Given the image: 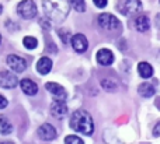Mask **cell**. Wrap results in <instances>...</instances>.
I'll use <instances>...</instances> for the list:
<instances>
[{"label":"cell","instance_id":"cell-26","mask_svg":"<svg viewBox=\"0 0 160 144\" xmlns=\"http://www.w3.org/2000/svg\"><path fill=\"white\" fill-rule=\"evenodd\" d=\"M155 24H156V27L160 30V14H158L156 16V18H155Z\"/></svg>","mask_w":160,"mask_h":144},{"label":"cell","instance_id":"cell-4","mask_svg":"<svg viewBox=\"0 0 160 144\" xmlns=\"http://www.w3.org/2000/svg\"><path fill=\"white\" fill-rule=\"evenodd\" d=\"M97 21H98L100 27L107 31H119L121 30V24H119L118 18H117L115 16H112V14H108V13L100 14Z\"/></svg>","mask_w":160,"mask_h":144},{"label":"cell","instance_id":"cell-14","mask_svg":"<svg viewBox=\"0 0 160 144\" xmlns=\"http://www.w3.org/2000/svg\"><path fill=\"white\" fill-rule=\"evenodd\" d=\"M52 70V60L47 56L41 58L38 62H37V72L39 74H48V73Z\"/></svg>","mask_w":160,"mask_h":144},{"label":"cell","instance_id":"cell-21","mask_svg":"<svg viewBox=\"0 0 160 144\" xmlns=\"http://www.w3.org/2000/svg\"><path fill=\"white\" fill-rule=\"evenodd\" d=\"M65 143L66 144H83V140L78 136H68V137H65Z\"/></svg>","mask_w":160,"mask_h":144},{"label":"cell","instance_id":"cell-20","mask_svg":"<svg viewBox=\"0 0 160 144\" xmlns=\"http://www.w3.org/2000/svg\"><path fill=\"white\" fill-rule=\"evenodd\" d=\"M69 4H72V7L79 13H83L86 10V3L84 0H69Z\"/></svg>","mask_w":160,"mask_h":144},{"label":"cell","instance_id":"cell-24","mask_svg":"<svg viewBox=\"0 0 160 144\" xmlns=\"http://www.w3.org/2000/svg\"><path fill=\"white\" fill-rule=\"evenodd\" d=\"M7 100H6L4 97H3V95H0V109H4L6 106H7Z\"/></svg>","mask_w":160,"mask_h":144},{"label":"cell","instance_id":"cell-22","mask_svg":"<svg viewBox=\"0 0 160 144\" xmlns=\"http://www.w3.org/2000/svg\"><path fill=\"white\" fill-rule=\"evenodd\" d=\"M101 84H102V87H104L105 90H108V91H114V90L117 88L115 84L112 86V84L110 83V80H102V81H101Z\"/></svg>","mask_w":160,"mask_h":144},{"label":"cell","instance_id":"cell-15","mask_svg":"<svg viewBox=\"0 0 160 144\" xmlns=\"http://www.w3.org/2000/svg\"><path fill=\"white\" fill-rule=\"evenodd\" d=\"M149 28H150V21H149V18H148L146 16L141 14V16L136 17V20H135V30L138 31V32H146Z\"/></svg>","mask_w":160,"mask_h":144},{"label":"cell","instance_id":"cell-12","mask_svg":"<svg viewBox=\"0 0 160 144\" xmlns=\"http://www.w3.org/2000/svg\"><path fill=\"white\" fill-rule=\"evenodd\" d=\"M45 88H47L51 94L55 95L56 98H59V100H65V98H66V91H65V88L61 86V84H58V83H47L45 84Z\"/></svg>","mask_w":160,"mask_h":144},{"label":"cell","instance_id":"cell-6","mask_svg":"<svg viewBox=\"0 0 160 144\" xmlns=\"http://www.w3.org/2000/svg\"><path fill=\"white\" fill-rule=\"evenodd\" d=\"M51 114L52 116L58 118V119H62L68 115V106L65 104V100H59L56 98L52 104H51Z\"/></svg>","mask_w":160,"mask_h":144},{"label":"cell","instance_id":"cell-9","mask_svg":"<svg viewBox=\"0 0 160 144\" xmlns=\"http://www.w3.org/2000/svg\"><path fill=\"white\" fill-rule=\"evenodd\" d=\"M18 84L17 77L10 72H0V87L3 88H14Z\"/></svg>","mask_w":160,"mask_h":144},{"label":"cell","instance_id":"cell-3","mask_svg":"<svg viewBox=\"0 0 160 144\" xmlns=\"http://www.w3.org/2000/svg\"><path fill=\"white\" fill-rule=\"evenodd\" d=\"M117 8L118 11L125 17H132L135 14L141 13L142 10V3L139 0H119L117 3Z\"/></svg>","mask_w":160,"mask_h":144},{"label":"cell","instance_id":"cell-18","mask_svg":"<svg viewBox=\"0 0 160 144\" xmlns=\"http://www.w3.org/2000/svg\"><path fill=\"white\" fill-rule=\"evenodd\" d=\"M11 132H13V126H11V123L8 122L6 118H0V133L2 134H10Z\"/></svg>","mask_w":160,"mask_h":144},{"label":"cell","instance_id":"cell-5","mask_svg":"<svg viewBox=\"0 0 160 144\" xmlns=\"http://www.w3.org/2000/svg\"><path fill=\"white\" fill-rule=\"evenodd\" d=\"M17 13L25 20H31L37 16V6L32 0H22L17 6Z\"/></svg>","mask_w":160,"mask_h":144},{"label":"cell","instance_id":"cell-8","mask_svg":"<svg viewBox=\"0 0 160 144\" xmlns=\"http://www.w3.org/2000/svg\"><path fill=\"white\" fill-rule=\"evenodd\" d=\"M70 45H72L73 49L79 53L86 52L87 48H88L87 38H86L84 35H82V34H76V35H73L72 39H70Z\"/></svg>","mask_w":160,"mask_h":144},{"label":"cell","instance_id":"cell-1","mask_svg":"<svg viewBox=\"0 0 160 144\" xmlns=\"http://www.w3.org/2000/svg\"><path fill=\"white\" fill-rule=\"evenodd\" d=\"M45 16L48 20L61 22L69 14V2L68 0H42Z\"/></svg>","mask_w":160,"mask_h":144},{"label":"cell","instance_id":"cell-23","mask_svg":"<svg viewBox=\"0 0 160 144\" xmlns=\"http://www.w3.org/2000/svg\"><path fill=\"white\" fill-rule=\"evenodd\" d=\"M94 2V4L97 6V7H100V8H104L105 6H107V0H93Z\"/></svg>","mask_w":160,"mask_h":144},{"label":"cell","instance_id":"cell-7","mask_svg":"<svg viewBox=\"0 0 160 144\" xmlns=\"http://www.w3.org/2000/svg\"><path fill=\"white\" fill-rule=\"evenodd\" d=\"M7 64L10 66V69L16 73H22L25 69H27V62L17 55H8L7 56Z\"/></svg>","mask_w":160,"mask_h":144},{"label":"cell","instance_id":"cell-19","mask_svg":"<svg viewBox=\"0 0 160 144\" xmlns=\"http://www.w3.org/2000/svg\"><path fill=\"white\" fill-rule=\"evenodd\" d=\"M22 44H24V46L27 48V49H35L37 45H38V41H37L34 36H25V38L22 39Z\"/></svg>","mask_w":160,"mask_h":144},{"label":"cell","instance_id":"cell-13","mask_svg":"<svg viewBox=\"0 0 160 144\" xmlns=\"http://www.w3.org/2000/svg\"><path fill=\"white\" fill-rule=\"evenodd\" d=\"M20 87H21L22 92L27 95H35L38 92V86L30 78H24V80L20 81Z\"/></svg>","mask_w":160,"mask_h":144},{"label":"cell","instance_id":"cell-17","mask_svg":"<svg viewBox=\"0 0 160 144\" xmlns=\"http://www.w3.org/2000/svg\"><path fill=\"white\" fill-rule=\"evenodd\" d=\"M138 73L141 74V77L149 78L153 76V67L149 63H146V62H141L138 64Z\"/></svg>","mask_w":160,"mask_h":144},{"label":"cell","instance_id":"cell-11","mask_svg":"<svg viewBox=\"0 0 160 144\" xmlns=\"http://www.w3.org/2000/svg\"><path fill=\"white\" fill-rule=\"evenodd\" d=\"M97 62L101 66H110L114 62V55L110 49H100L97 52Z\"/></svg>","mask_w":160,"mask_h":144},{"label":"cell","instance_id":"cell-25","mask_svg":"<svg viewBox=\"0 0 160 144\" xmlns=\"http://www.w3.org/2000/svg\"><path fill=\"white\" fill-rule=\"evenodd\" d=\"M153 133H155V136L158 137V136H160V122L156 125V128H155V130H153Z\"/></svg>","mask_w":160,"mask_h":144},{"label":"cell","instance_id":"cell-10","mask_svg":"<svg viewBox=\"0 0 160 144\" xmlns=\"http://www.w3.org/2000/svg\"><path fill=\"white\" fill-rule=\"evenodd\" d=\"M38 136H39V139L49 142V140H53L56 137V130L52 125L44 123V125L39 126V129H38Z\"/></svg>","mask_w":160,"mask_h":144},{"label":"cell","instance_id":"cell-16","mask_svg":"<svg viewBox=\"0 0 160 144\" xmlns=\"http://www.w3.org/2000/svg\"><path fill=\"white\" fill-rule=\"evenodd\" d=\"M138 92H139V95H141V97H143V98H150V97H153V95H155L156 90H155V87H153L152 84L143 83V84H141V86H139Z\"/></svg>","mask_w":160,"mask_h":144},{"label":"cell","instance_id":"cell-27","mask_svg":"<svg viewBox=\"0 0 160 144\" xmlns=\"http://www.w3.org/2000/svg\"><path fill=\"white\" fill-rule=\"evenodd\" d=\"M2 10H3V7H2V6H0V14H2Z\"/></svg>","mask_w":160,"mask_h":144},{"label":"cell","instance_id":"cell-2","mask_svg":"<svg viewBox=\"0 0 160 144\" xmlns=\"http://www.w3.org/2000/svg\"><path fill=\"white\" fill-rule=\"evenodd\" d=\"M70 128L75 132L82 134H86V136H90L94 132V123L91 116L88 115V112L83 111V109H79L75 114L72 115V119H70Z\"/></svg>","mask_w":160,"mask_h":144},{"label":"cell","instance_id":"cell-28","mask_svg":"<svg viewBox=\"0 0 160 144\" xmlns=\"http://www.w3.org/2000/svg\"><path fill=\"white\" fill-rule=\"evenodd\" d=\"M0 44H2V35H0Z\"/></svg>","mask_w":160,"mask_h":144}]
</instances>
